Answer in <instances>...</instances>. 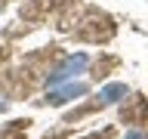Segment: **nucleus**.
Instances as JSON below:
<instances>
[{"instance_id":"1","label":"nucleus","mask_w":148,"mask_h":139,"mask_svg":"<svg viewBox=\"0 0 148 139\" xmlns=\"http://www.w3.org/2000/svg\"><path fill=\"white\" fill-rule=\"evenodd\" d=\"M127 139H145V136H142V133H130Z\"/></svg>"}]
</instances>
